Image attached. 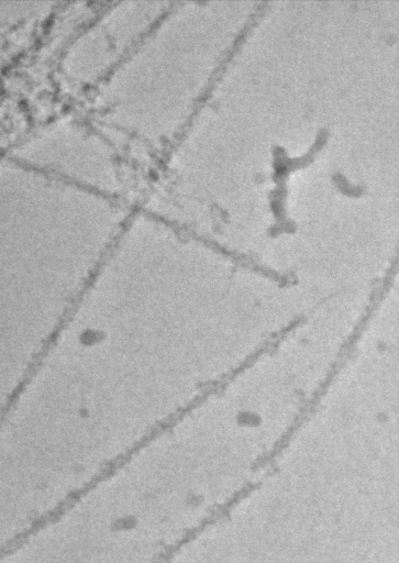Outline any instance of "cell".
<instances>
[{"mask_svg":"<svg viewBox=\"0 0 399 563\" xmlns=\"http://www.w3.org/2000/svg\"><path fill=\"white\" fill-rule=\"evenodd\" d=\"M151 7L122 1L108 7L68 44L59 64V81L71 91L95 89L155 23Z\"/></svg>","mask_w":399,"mask_h":563,"instance_id":"cell-2","label":"cell"},{"mask_svg":"<svg viewBox=\"0 0 399 563\" xmlns=\"http://www.w3.org/2000/svg\"><path fill=\"white\" fill-rule=\"evenodd\" d=\"M35 169L120 199L124 177L119 150L91 123L57 119L27 146Z\"/></svg>","mask_w":399,"mask_h":563,"instance_id":"cell-1","label":"cell"}]
</instances>
